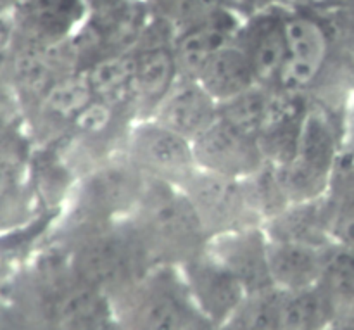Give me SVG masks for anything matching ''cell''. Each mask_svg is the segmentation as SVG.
I'll list each match as a JSON object with an SVG mask.
<instances>
[{
	"label": "cell",
	"instance_id": "cell-1",
	"mask_svg": "<svg viewBox=\"0 0 354 330\" xmlns=\"http://www.w3.org/2000/svg\"><path fill=\"white\" fill-rule=\"evenodd\" d=\"M152 266H182L204 253L209 235L180 187L147 178L144 194L127 218Z\"/></svg>",
	"mask_w": 354,
	"mask_h": 330
},
{
	"label": "cell",
	"instance_id": "cell-2",
	"mask_svg": "<svg viewBox=\"0 0 354 330\" xmlns=\"http://www.w3.org/2000/svg\"><path fill=\"white\" fill-rule=\"evenodd\" d=\"M68 265L114 306L154 268L127 220L75 225Z\"/></svg>",
	"mask_w": 354,
	"mask_h": 330
},
{
	"label": "cell",
	"instance_id": "cell-3",
	"mask_svg": "<svg viewBox=\"0 0 354 330\" xmlns=\"http://www.w3.org/2000/svg\"><path fill=\"white\" fill-rule=\"evenodd\" d=\"M118 304L127 330H187L199 315L178 266H154Z\"/></svg>",
	"mask_w": 354,
	"mask_h": 330
},
{
	"label": "cell",
	"instance_id": "cell-4",
	"mask_svg": "<svg viewBox=\"0 0 354 330\" xmlns=\"http://www.w3.org/2000/svg\"><path fill=\"white\" fill-rule=\"evenodd\" d=\"M337 159L334 125L324 111L308 107L296 158L289 165L277 166L290 204L327 196L337 168Z\"/></svg>",
	"mask_w": 354,
	"mask_h": 330
},
{
	"label": "cell",
	"instance_id": "cell-5",
	"mask_svg": "<svg viewBox=\"0 0 354 330\" xmlns=\"http://www.w3.org/2000/svg\"><path fill=\"white\" fill-rule=\"evenodd\" d=\"M145 178L128 156L111 158L86 173L75 201V225L127 220L137 208Z\"/></svg>",
	"mask_w": 354,
	"mask_h": 330
},
{
	"label": "cell",
	"instance_id": "cell-6",
	"mask_svg": "<svg viewBox=\"0 0 354 330\" xmlns=\"http://www.w3.org/2000/svg\"><path fill=\"white\" fill-rule=\"evenodd\" d=\"M145 178L182 189L197 172L192 142L159 121L137 120L127 137V152Z\"/></svg>",
	"mask_w": 354,
	"mask_h": 330
},
{
	"label": "cell",
	"instance_id": "cell-7",
	"mask_svg": "<svg viewBox=\"0 0 354 330\" xmlns=\"http://www.w3.org/2000/svg\"><path fill=\"white\" fill-rule=\"evenodd\" d=\"M173 33L171 26L151 16L140 42L133 48V107L137 120L154 116L159 104L180 78Z\"/></svg>",
	"mask_w": 354,
	"mask_h": 330
},
{
	"label": "cell",
	"instance_id": "cell-8",
	"mask_svg": "<svg viewBox=\"0 0 354 330\" xmlns=\"http://www.w3.org/2000/svg\"><path fill=\"white\" fill-rule=\"evenodd\" d=\"M209 239L252 225H263L249 203L244 180L197 168L182 187Z\"/></svg>",
	"mask_w": 354,
	"mask_h": 330
},
{
	"label": "cell",
	"instance_id": "cell-9",
	"mask_svg": "<svg viewBox=\"0 0 354 330\" xmlns=\"http://www.w3.org/2000/svg\"><path fill=\"white\" fill-rule=\"evenodd\" d=\"M192 145L197 168L203 172L245 180L266 165L258 138L220 116Z\"/></svg>",
	"mask_w": 354,
	"mask_h": 330
},
{
	"label": "cell",
	"instance_id": "cell-10",
	"mask_svg": "<svg viewBox=\"0 0 354 330\" xmlns=\"http://www.w3.org/2000/svg\"><path fill=\"white\" fill-rule=\"evenodd\" d=\"M180 272L201 317L218 327L234 317L248 296L241 280L207 249L183 263Z\"/></svg>",
	"mask_w": 354,
	"mask_h": 330
},
{
	"label": "cell",
	"instance_id": "cell-11",
	"mask_svg": "<svg viewBox=\"0 0 354 330\" xmlns=\"http://www.w3.org/2000/svg\"><path fill=\"white\" fill-rule=\"evenodd\" d=\"M287 57L277 89L304 93L324 71L328 61V35L313 16L286 12Z\"/></svg>",
	"mask_w": 354,
	"mask_h": 330
},
{
	"label": "cell",
	"instance_id": "cell-12",
	"mask_svg": "<svg viewBox=\"0 0 354 330\" xmlns=\"http://www.w3.org/2000/svg\"><path fill=\"white\" fill-rule=\"evenodd\" d=\"M270 239L263 225L239 228L209 239L207 253L223 263L248 294L275 289L268 263Z\"/></svg>",
	"mask_w": 354,
	"mask_h": 330
},
{
	"label": "cell",
	"instance_id": "cell-13",
	"mask_svg": "<svg viewBox=\"0 0 354 330\" xmlns=\"http://www.w3.org/2000/svg\"><path fill=\"white\" fill-rule=\"evenodd\" d=\"M88 17L85 0H21L12 9V23L24 44L61 45Z\"/></svg>",
	"mask_w": 354,
	"mask_h": 330
},
{
	"label": "cell",
	"instance_id": "cell-14",
	"mask_svg": "<svg viewBox=\"0 0 354 330\" xmlns=\"http://www.w3.org/2000/svg\"><path fill=\"white\" fill-rule=\"evenodd\" d=\"M237 44L248 57L256 83L277 89L287 57L286 12L272 9L254 14L239 30Z\"/></svg>",
	"mask_w": 354,
	"mask_h": 330
},
{
	"label": "cell",
	"instance_id": "cell-15",
	"mask_svg": "<svg viewBox=\"0 0 354 330\" xmlns=\"http://www.w3.org/2000/svg\"><path fill=\"white\" fill-rule=\"evenodd\" d=\"M152 120L194 142L218 120V102L197 80L180 76Z\"/></svg>",
	"mask_w": 354,
	"mask_h": 330
},
{
	"label": "cell",
	"instance_id": "cell-16",
	"mask_svg": "<svg viewBox=\"0 0 354 330\" xmlns=\"http://www.w3.org/2000/svg\"><path fill=\"white\" fill-rule=\"evenodd\" d=\"M237 19L230 10H223L218 16L192 26L182 28L173 33V51L178 62L180 76L197 78L204 62L223 45L237 38Z\"/></svg>",
	"mask_w": 354,
	"mask_h": 330
},
{
	"label": "cell",
	"instance_id": "cell-17",
	"mask_svg": "<svg viewBox=\"0 0 354 330\" xmlns=\"http://www.w3.org/2000/svg\"><path fill=\"white\" fill-rule=\"evenodd\" d=\"M327 249L328 246L320 248L270 239L268 263L273 286L283 293H296L318 286Z\"/></svg>",
	"mask_w": 354,
	"mask_h": 330
},
{
	"label": "cell",
	"instance_id": "cell-18",
	"mask_svg": "<svg viewBox=\"0 0 354 330\" xmlns=\"http://www.w3.org/2000/svg\"><path fill=\"white\" fill-rule=\"evenodd\" d=\"M328 217L330 208L327 196H324L320 199L289 204L282 213L270 218L263 227L272 241L301 242L325 248L332 244Z\"/></svg>",
	"mask_w": 354,
	"mask_h": 330
},
{
	"label": "cell",
	"instance_id": "cell-19",
	"mask_svg": "<svg viewBox=\"0 0 354 330\" xmlns=\"http://www.w3.org/2000/svg\"><path fill=\"white\" fill-rule=\"evenodd\" d=\"M196 80L218 104L258 85L237 38L218 48L204 62Z\"/></svg>",
	"mask_w": 354,
	"mask_h": 330
},
{
	"label": "cell",
	"instance_id": "cell-20",
	"mask_svg": "<svg viewBox=\"0 0 354 330\" xmlns=\"http://www.w3.org/2000/svg\"><path fill=\"white\" fill-rule=\"evenodd\" d=\"M133 51L107 55L86 69L95 99L118 107H133Z\"/></svg>",
	"mask_w": 354,
	"mask_h": 330
},
{
	"label": "cell",
	"instance_id": "cell-21",
	"mask_svg": "<svg viewBox=\"0 0 354 330\" xmlns=\"http://www.w3.org/2000/svg\"><path fill=\"white\" fill-rule=\"evenodd\" d=\"M95 100L85 71L66 73L41 95L45 114L57 125H71Z\"/></svg>",
	"mask_w": 354,
	"mask_h": 330
},
{
	"label": "cell",
	"instance_id": "cell-22",
	"mask_svg": "<svg viewBox=\"0 0 354 330\" xmlns=\"http://www.w3.org/2000/svg\"><path fill=\"white\" fill-rule=\"evenodd\" d=\"M335 318L337 308L318 286L283 293L282 330H327Z\"/></svg>",
	"mask_w": 354,
	"mask_h": 330
},
{
	"label": "cell",
	"instance_id": "cell-23",
	"mask_svg": "<svg viewBox=\"0 0 354 330\" xmlns=\"http://www.w3.org/2000/svg\"><path fill=\"white\" fill-rule=\"evenodd\" d=\"M318 287L327 294L339 317L354 304V249L332 242L325 256L324 272Z\"/></svg>",
	"mask_w": 354,
	"mask_h": 330
},
{
	"label": "cell",
	"instance_id": "cell-24",
	"mask_svg": "<svg viewBox=\"0 0 354 330\" xmlns=\"http://www.w3.org/2000/svg\"><path fill=\"white\" fill-rule=\"evenodd\" d=\"M283 291L270 289L248 294L223 330H282Z\"/></svg>",
	"mask_w": 354,
	"mask_h": 330
},
{
	"label": "cell",
	"instance_id": "cell-25",
	"mask_svg": "<svg viewBox=\"0 0 354 330\" xmlns=\"http://www.w3.org/2000/svg\"><path fill=\"white\" fill-rule=\"evenodd\" d=\"M273 90L275 89L254 85L252 89L218 104V116L258 138L268 114Z\"/></svg>",
	"mask_w": 354,
	"mask_h": 330
},
{
	"label": "cell",
	"instance_id": "cell-26",
	"mask_svg": "<svg viewBox=\"0 0 354 330\" xmlns=\"http://www.w3.org/2000/svg\"><path fill=\"white\" fill-rule=\"evenodd\" d=\"M151 16L178 31L228 9V0H147Z\"/></svg>",
	"mask_w": 354,
	"mask_h": 330
},
{
	"label": "cell",
	"instance_id": "cell-27",
	"mask_svg": "<svg viewBox=\"0 0 354 330\" xmlns=\"http://www.w3.org/2000/svg\"><path fill=\"white\" fill-rule=\"evenodd\" d=\"M330 217H328V234L334 244L354 249V190L341 196L327 194Z\"/></svg>",
	"mask_w": 354,
	"mask_h": 330
},
{
	"label": "cell",
	"instance_id": "cell-28",
	"mask_svg": "<svg viewBox=\"0 0 354 330\" xmlns=\"http://www.w3.org/2000/svg\"><path fill=\"white\" fill-rule=\"evenodd\" d=\"M0 330H41L37 318L17 308H0Z\"/></svg>",
	"mask_w": 354,
	"mask_h": 330
},
{
	"label": "cell",
	"instance_id": "cell-29",
	"mask_svg": "<svg viewBox=\"0 0 354 330\" xmlns=\"http://www.w3.org/2000/svg\"><path fill=\"white\" fill-rule=\"evenodd\" d=\"M130 0H85L88 16H109L128 6Z\"/></svg>",
	"mask_w": 354,
	"mask_h": 330
},
{
	"label": "cell",
	"instance_id": "cell-30",
	"mask_svg": "<svg viewBox=\"0 0 354 330\" xmlns=\"http://www.w3.org/2000/svg\"><path fill=\"white\" fill-rule=\"evenodd\" d=\"M187 330H223L221 327H218V325L211 324L209 320H206L204 317H201V315H197L196 320L190 324V327Z\"/></svg>",
	"mask_w": 354,
	"mask_h": 330
},
{
	"label": "cell",
	"instance_id": "cell-31",
	"mask_svg": "<svg viewBox=\"0 0 354 330\" xmlns=\"http://www.w3.org/2000/svg\"><path fill=\"white\" fill-rule=\"evenodd\" d=\"M327 330H354V324L349 320V318L339 317V318H335L330 325H328Z\"/></svg>",
	"mask_w": 354,
	"mask_h": 330
},
{
	"label": "cell",
	"instance_id": "cell-32",
	"mask_svg": "<svg viewBox=\"0 0 354 330\" xmlns=\"http://www.w3.org/2000/svg\"><path fill=\"white\" fill-rule=\"evenodd\" d=\"M92 330H127V327L123 325V322L120 320V318H109L107 322H104V324L97 325L95 329Z\"/></svg>",
	"mask_w": 354,
	"mask_h": 330
},
{
	"label": "cell",
	"instance_id": "cell-33",
	"mask_svg": "<svg viewBox=\"0 0 354 330\" xmlns=\"http://www.w3.org/2000/svg\"><path fill=\"white\" fill-rule=\"evenodd\" d=\"M19 2L21 0H0V6H6V7H10V9H14Z\"/></svg>",
	"mask_w": 354,
	"mask_h": 330
},
{
	"label": "cell",
	"instance_id": "cell-34",
	"mask_svg": "<svg viewBox=\"0 0 354 330\" xmlns=\"http://www.w3.org/2000/svg\"><path fill=\"white\" fill-rule=\"evenodd\" d=\"M341 317H346V318H349V320H351L353 324H354V304H353L351 308H349L348 311H346L344 315H341Z\"/></svg>",
	"mask_w": 354,
	"mask_h": 330
}]
</instances>
